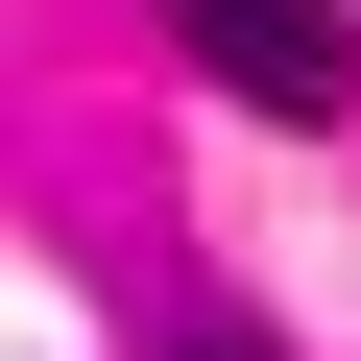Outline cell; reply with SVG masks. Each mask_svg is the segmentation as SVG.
Returning a JSON list of instances; mask_svg holds the SVG:
<instances>
[{
	"label": "cell",
	"mask_w": 361,
	"mask_h": 361,
	"mask_svg": "<svg viewBox=\"0 0 361 361\" xmlns=\"http://www.w3.org/2000/svg\"><path fill=\"white\" fill-rule=\"evenodd\" d=\"M169 361H265V337H241V313H193V337H169Z\"/></svg>",
	"instance_id": "obj_2"
},
{
	"label": "cell",
	"mask_w": 361,
	"mask_h": 361,
	"mask_svg": "<svg viewBox=\"0 0 361 361\" xmlns=\"http://www.w3.org/2000/svg\"><path fill=\"white\" fill-rule=\"evenodd\" d=\"M241 121H361V0H169Z\"/></svg>",
	"instance_id": "obj_1"
}]
</instances>
